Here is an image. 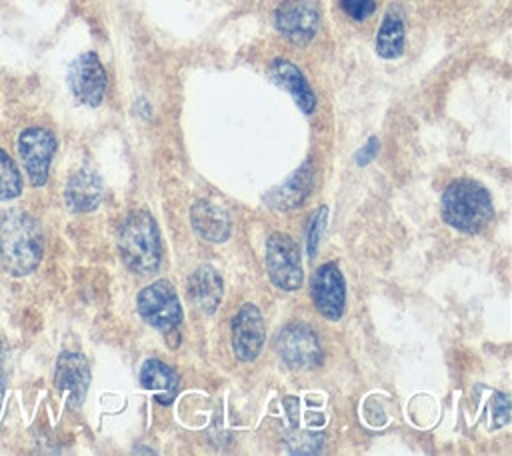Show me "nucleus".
Instances as JSON below:
<instances>
[{"mask_svg": "<svg viewBox=\"0 0 512 456\" xmlns=\"http://www.w3.org/2000/svg\"><path fill=\"white\" fill-rule=\"evenodd\" d=\"M44 238L38 222L22 212L0 218V264L14 276L30 274L42 260Z\"/></svg>", "mask_w": 512, "mask_h": 456, "instance_id": "obj_1", "label": "nucleus"}, {"mask_svg": "<svg viewBox=\"0 0 512 456\" xmlns=\"http://www.w3.org/2000/svg\"><path fill=\"white\" fill-rule=\"evenodd\" d=\"M118 250L124 264L140 276L154 274L160 268L162 236L148 212L136 210L124 218L118 230Z\"/></svg>", "mask_w": 512, "mask_h": 456, "instance_id": "obj_2", "label": "nucleus"}, {"mask_svg": "<svg viewBox=\"0 0 512 456\" xmlns=\"http://www.w3.org/2000/svg\"><path fill=\"white\" fill-rule=\"evenodd\" d=\"M442 218L460 232H480L492 218L490 194L474 180H456L442 194Z\"/></svg>", "mask_w": 512, "mask_h": 456, "instance_id": "obj_3", "label": "nucleus"}, {"mask_svg": "<svg viewBox=\"0 0 512 456\" xmlns=\"http://www.w3.org/2000/svg\"><path fill=\"white\" fill-rule=\"evenodd\" d=\"M140 316L158 330H174L182 320V308L174 286L168 280H156L142 288L136 298Z\"/></svg>", "mask_w": 512, "mask_h": 456, "instance_id": "obj_4", "label": "nucleus"}, {"mask_svg": "<svg viewBox=\"0 0 512 456\" xmlns=\"http://www.w3.org/2000/svg\"><path fill=\"white\" fill-rule=\"evenodd\" d=\"M298 244L286 234H272L266 242V268L274 286L298 290L302 286V262Z\"/></svg>", "mask_w": 512, "mask_h": 456, "instance_id": "obj_5", "label": "nucleus"}, {"mask_svg": "<svg viewBox=\"0 0 512 456\" xmlns=\"http://www.w3.org/2000/svg\"><path fill=\"white\" fill-rule=\"evenodd\" d=\"M56 152V138L42 126H32L18 136V154L24 162L32 186H42L48 180V168Z\"/></svg>", "mask_w": 512, "mask_h": 456, "instance_id": "obj_6", "label": "nucleus"}, {"mask_svg": "<svg viewBox=\"0 0 512 456\" xmlns=\"http://www.w3.org/2000/svg\"><path fill=\"white\" fill-rule=\"evenodd\" d=\"M278 354L294 370L316 368L322 360V348L314 330L306 324H288L278 334Z\"/></svg>", "mask_w": 512, "mask_h": 456, "instance_id": "obj_7", "label": "nucleus"}, {"mask_svg": "<svg viewBox=\"0 0 512 456\" xmlns=\"http://www.w3.org/2000/svg\"><path fill=\"white\" fill-rule=\"evenodd\" d=\"M278 32L294 44L314 38L320 26V10L312 0H282L274 12Z\"/></svg>", "mask_w": 512, "mask_h": 456, "instance_id": "obj_8", "label": "nucleus"}, {"mask_svg": "<svg viewBox=\"0 0 512 456\" xmlns=\"http://www.w3.org/2000/svg\"><path fill=\"white\" fill-rule=\"evenodd\" d=\"M310 294L316 310L324 318L340 320L346 304V286H344V276L336 264L332 262L322 264L314 272L310 280Z\"/></svg>", "mask_w": 512, "mask_h": 456, "instance_id": "obj_9", "label": "nucleus"}, {"mask_svg": "<svg viewBox=\"0 0 512 456\" xmlns=\"http://www.w3.org/2000/svg\"><path fill=\"white\" fill-rule=\"evenodd\" d=\"M106 72L94 52L80 54L68 70L72 94L86 106H98L106 92Z\"/></svg>", "mask_w": 512, "mask_h": 456, "instance_id": "obj_10", "label": "nucleus"}, {"mask_svg": "<svg viewBox=\"0 0 512 456\" xmlns=\"http://www.w3.org/2000/svg\"><path fill=\"white\" fill-rule=\"evenodd\" d=\"M264 320L254 304H244L232 320V348L238 360H254L264 344Z\"/></svg>", "mask_w": 512, "mask_h": 456, "instance_id": "obj_11", "label": "nucleus"}, {"mask_svg": "<svg viewBox=\"0 0 512 456\" xmlns=\"http://www.w3.org/2000/svg\"><path fill=\"white\" fill-rule=\"evenodd\" d=\"M54 382L60 390L68 392L70 406H80L90 384L88 360L78 352H62L56 362Z\"/></svg>", "mask_w": 512, "mask_h": 456, "instance_id": "obj_12", "label": "nucleus"}, {"mask_svg": "<svg viewBox=\"0 0 512 456\" xmlns=\"http://www.w3.org/2000/svg\"><path fill=\"white\" fill-rule=\"evenodd\" d=\"M312 180H314V168H312V162L308 160L288 180H284L278 188L268 192L264 196V202L274 210H294L308 196L312 188Z\"/></svg>", "mask_w": 512, "mask_h": 456, "instance_id": "obj_13", "label": "nucleus"}, {"mask_svg": "<svg viewBox=\"0 0 512 456\" xmlns=\"http://www.w3.org/2000/svg\"><path fill=\"white\" fill-rule=\"evenodd\" d=\"M194 230L208 242H224L230 236V218L220 206L198 200L190 210Z\"/></svg>", "mask_w": 512, "mask_h": 456, "instance_id": "obj_14", "label": "nucleus"}, {"mask_svg": "<svg viewBox=\"0 0 512 456\" xmlns=\"http://www.w3.org/2000/svg\"><path fill=\"white\" fill-rule=\"evenodd\" d=\"M222 278L212 266H200L194 270L188 282V296L204 312L212 314L222 300Z\"/></svg>", "mask_w": 512, "mask_h": 456, "instance_id": "obj_15", "label": "nucleus"}, {"mask_svg": "<svg viewBox=\"0 0 512 456\" xmlns=\"http://www.w3.org/2000/svg\"><path fill=\"white\" fill-rule=\"evenodd\" d=\"M272 78L294 98V102L306 112L310 114L316 106V98L312 88L308 86L304 74L288 60H274L270 66Z\"/></svg>", "mask_w": 512, "mask_h": 456, "instance_id": "obj_16", "label": "nucleus"}, {"mask_svg": "<svg viewBox=\"0 0 512 456\" xmlns=\"http://www.w3.org/2000/svg\"><path fill=\"white\" fill-rule=\"evenodd\" d=\"M64 196L72 210L90 212L98 208L102 200V182L94 172L80 170L74 176H70Z\"/></svg>", "mask_w": 512, "mask_h": 456, "instance_id": "obj_17", "label": "nucleus"}, {"mask_svg": "<svg viewBox=\"0 0 512 456\" xmlns=\"http://www.w3.org/2000/svg\"><path fill=\"white\" fill-rule=\"evenodd\" d=\"M140 384L152 392H156V400L160 404H170L178 392V376L164 362L150 358L142 364Z\"/></svg>", "mask_w": 512, "mask_h": 456, "instance_id": "obj_18", "label": "nucleus"}, {"mask_svg": "<svg viewBox=\"0 0 512 456\" xmlns=\"http://www.w3.org/2000/svg\"><path fill=\"white\" fill-rule=\"evenodd\" d=\"M376 50L382 58H398L404 50V20L398 12L390 10L378 30Z\"/></svg>", "mask_w": 512, "mask_h": 456, "instance_id": "obj_19", "label": "nucleus"}, {"mask_svg": "<svg viewBox=\"0 0 512 456\" xmlns=\"http://www.w3.org/2000/svg\"><path fill=\"white\" fill-rule=\"evenodd\" d=\"M22 190V176L14 160L0 148V200H12Z\"/></svg>", "mask_w": 512, "mask_h": 456, "instance_id": "obj_20", "label": "nucleus"}, {"mask_svg": "<svg viewBox=\"0 0 512 456\" xmlns=\"http://www.w3.org/2000/svg\"><path fill=\"white\" fill-rule=\"evenodd\" d=\"M340 6L352 20H364L374 12L376 0H340Z\"/></svg>", "mask_w": 512, "mask_h": 456, "instance_id": "obj_21", "label": "nucleus"}, {"mask_svg": "<svg viewBox=\"0 0 512 456\" xmlns=\"http://www.w3.org/2000/svg\"><path fill=\"white\" fill-rule=\"evenodd\" d=\"M326 216V208H320L314 216H312V224L308 230V256H314L318 240H320V232H322V222Z\"/></svg>", "mask_w": 512, "mask_h": 456, "instance_id": "obj_22", "label": "nucleus"}, {"mask_svg": "<svg viewBox=\"0 0 512 456\" xmlns=\"http://www.w3.org/2000/svg\"><path fill=\"white\" fill-rule=\"evenodd\" d=\"M494 412H496L494 414L496 426H502V424L508 422L510 408H508V398L504 394H494Z\"/></svg>", "mask_w": 512, "mask_h": 456, "instance_id": "obj_23", "label": "nucleus"}, {"mask_svg": "<svg viewBox=\"0 0 512 456\" xmlns=\"http://www.w3.org/2000/svg\"><path fill=\"white\" fill-rule=\"evenodd\" d=\"M376 148H378V144H376V140L372 138V140L362 148V152L358 154V162H360V164H364V162L372 160V156L376 154Z\"/></svg>", "mask_w": 512, "mask_h": 456, "instance_id": "obj_24", "label": "nucleus"}, {"mask_svg": "<svg viewBox=\"0 0 512 456\" xmlns=\"http://www.w3.org/2000/svg\"><path fill=\"white\" fill-rule=\"evenodd\" d=\"M2 398H4V382H2V376H0V406H2Z\"/></svg>", "mask_w": 512, "mask_h": 456, "instance_id": "obj_25", "label": "nucleus"}]
</instances>
